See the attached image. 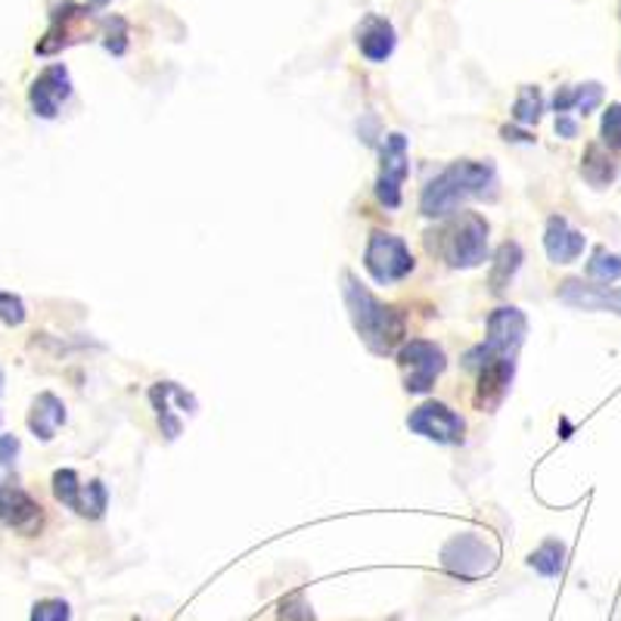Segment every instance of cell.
<instances>
[{
	"label": "cell",
	"mask_w": 621,
	"mask_h": 621,
	"mask_svg": "<svg viewBox=\"0 0 621 621\" xmlns=\"http://www.w3.org/2000/svg\"><path fill=\"white\" fill-rule=\"evenodd\" d=\"M150 401H153L159 423H162V432H165L168 442H174V438L181 435V416H174L172 401H177V407H181L184 414H196V407H199L196 397H193L187 389H181L177 382H155L153 389H150Z\"/></svg>",
	"instance_id": "4fadbf2b"
},
{
	"label": "cell",
	"mask_w": 621,
	"mask_h": 621,
	"mask_svg": "<svg viewBox=\"0 0 621 621\" xmlns=\"http://www.w3.org/2000/svg\"><path fill=\"white\" fill-rule=\"evenodd\" d=\"M603 103V87L597 85V81H587V85H578L575 87V109L578 112H593L597 106Z\"/></svg>",
	"instance_id": "f1b7e54d"
},
{
	"label": "cell",
	"mask_w": 621,
	"mask_h": 621,
	"mask_svg": "<svg viewBox=\"0 0 621 621\" xmlns=\"http://www.w3.org/2000/svg\"><path fill=\"white\" fill-rule=\"evenodd\" d=\"M363 268L377 283L389 286V283H397L414 271V255L401 237L385 233V230H373L370 240H367V252H363Z\"/></svg>",
	"instance_id": "8992f818"
},
{
	"label": "cell",
	"mask_w": 621,
	"mask_h": 621,
	"mask_svg": "<svg viewBox=\"0 0 621 621\" xmlns=\"http://www.w3.org/2000/svg\"><path fill=\"white\" fill-rule=\"evenodd\" d=\"M397 363H401V373H404V389L414 392V395H426L435 385V380L445 373L448 358L435 342L411 339L407 346L397 351Z\"/></svg>",
	"instance_id": "52a82bcc"
},
{
	"label": "cell",
	"mask_w": 621,
	"mask_h": 621,
	"mask_svg": "<svg viewBox=\"0 0 621 621\" xmlns=\"http://www.w3.org/2000/svg\"><path fill=\"white\" fill-rule=\"evenodd\" d=\"M81 488H85V482L78 479L75 469H56V472H53V498L63 503V506L75 510V506H78V498H81Z\"/></svg>",
	"instance_id": "7402d4cb"
},
{
	"label": "cell",
	"mask_w": 621,
	"mask_h": 621,
	"mask_svg": "<svg viewBox=\"0 0 621 621\" xmlns=\"http://www.w3.org/2000/svg\"><path fill=\"white\" fill-rule=\"evenodd\" d=\"M603 140L621 150V103H612L603 116Z\"/></svg>",
	"instance_id": "f546056e"
},
{
	"label": "cell",
	"mask_w": 621,
	"mask_h": 621,
	"mask_svg": "<svg viewBox=\"0 0 621 621\" xmlns=\"http://www.w3.org/2000/svg\"><path fill=\"white\" fill-rule=\"evenodd\" d=\"M541 112H544V97H541V90L532 85H525L519 90L516 103H513V119L519 124H535L541 119Z\"/></svg>",
	"instance_id": "cb8c5ba5"
},
{
	"label": "cell",
	"mask_w": 621,
	"mask_h": 621,
	"mask_svg": "<svg viewBox=\"0 0 621 621\" xmlns=\"http://www.w3.org/2000/svg\"><path fill=\"white\" fill-rule=\"evenodd\" d=\"M342 295H346L351 324L358 329L363 346L373 355H392L407 333L404 314L392 305H382L355 274L342 276Z\"/></svg>",
	"instance_id": "6da1fadb"
},
{
	"label": "cell",
	"mask_w": 621,
	"mask_h": 621,
	"mask_svg": "<svg viewBox=\"0 0 621 621\" xmlns=\"http://www.w3.org/2000/svg\"><path fill=\"white\" fill-rule=\"evenodd\" d=\"M0 320H3L7 327L25 324V302L13 293H0Z\"/></svg>",
	"instance_id": "83f0119b"
},
{
	"label": "cell",
	"mask_w": 621,
	"mask_h": 621,
	"mask_svg": "<svg viewBox=\"0 0 621 621\" xmlns=\"http://www.w3.org/2000/svg\"><path fill=\"white\" fill-rule=\"evenodd\" d=\"M501 134L506 140H522V143H532V140H535V138H529V134H519V131H513V128H503Z\"/></svg>",
	"instance_id": "d6a6232c"
},
{
	"label": "cell",
	"mask_w": 621,
	"mask_h": 621,
	"mask_svg": "<svg viewBox=\"0 0 621 621\" xmlns=\"http://www.w3.org/2000/svg\"><path fill=\"white\" fill-rule=\"evenodd\" d=\"M0 525L19 535H35L41 529V503L19 484L0 482Z\"/></svg>",
	"instance_id": "8fae6325"
},
{
	"label": "cell",
	"mask_w": 621,
	"mask_h": 621,
	"mask_svg": "<svg viewBox=\"0 0 621 621\" xmlns=\"http://www.w3.org/2000/svg\"><path fill=\"white\" fill-rule=\"evenodd\" d=\"M438 237H442V259L450 268H479L488 259V221L476 211H464Z\"/></svg>",
	"instance_id": "277c9868"
},
{
	"label": "cell",
	"mask_w": 621,
	"mask_h": 621,
	"mask_svg": "<svg viewBox=\"0 0 621 621\" xmlns=\"http://www.w3.org/2000/svg\"><path fill=\"white\" fill-rule=\"evenodd\" d=\"M63 423H66V404L53 395V392H41V395L32 401L29 429L35 432V438H41V442H53Z\"/></svg>",
	"instance_id": "e0dca14e"
},
{
	"label": "cell",
	"mask_w": 621,
	"mask_h": 621,
	"mask_svg": "<svg viewBox=\"0 0 621 621\" xmlns=\"http://www.w3.org/2000/svg\"><path fill=\"white\" fill-rule=\"evenodd\" d=\"M513 370H516V358H494L479 370V392H476V404L482 411H494L501 404L510 382H513Z\"/></svg>",
	"instance_id": "5bb4252c"
},
{
	"label": "cell",
	"mask_w": 621,
	"mask_h": 621,
	"mask_svg": "<svg viewBox=\"0 0 621 621\" xmlns=\"http://www.w3.org/2000/svg\"><path fill=\"white\" fill-rule=\"evenodd\" d=\"M498 177H494V165L491 162H454L445 172L432 181L429 187L420 196V211L426 218H448L457 208L464 206L472 196H484L494 193Z\"/></svg>",
	"instance_id": "7a4b0ae2"
},
{
	"label": "cell",
	"mask_w": 621,
	"mask_h": 621,
	"mask_svg": "<svg viewBox=\"0 0 621 621\" xmlns=\"http://www.w3.org/2000/svg\"><path fill=\"white\" fill-rule=\"evenodd\" d=\"M0 420H3V414H0Z\"/></svg>",
	"instance_id": "d590c367"
},
{
	"label": "cell",
	"mask_w": 621,
	"mask_h": 621,
	"mask_svg": "<svg viewBox=\"0 0 621 621\" xmlns=\"http://www.w3.org/2000/svg\"><path fill=\"white\" fill-rule=\"evenodd\" d=\"M280 621H314V612L305 603V597H290L280 603Z\"/></svg>",
	"instance_id": "4dcf8cb0"
},
{
	"label": "cell",
	"mask_w": 621,
	"mask_h": 621,
	"mask_svg": "<svg viewBox=\"0 0 621 621\" xmlns=\"http://www.w3.org/2000/svg\"><path fill=\"white\" fill-rule=\"evenodd\" d=\"M0 392H3V367H0Z\"/></svg>",
	"instance_id": "e575fe53"
},
{
	"label": "cell",
	"mask_w": 621,
	"mask_h": 621,
	"mask_svg": "<svg viewBox=\"0 0 621 621\" xmlns=\"http://www.w3.org/2000/svg\"><path fill=\"white\" fill-rule=\"evenodd\" d=\"M72 609L66 600H37L32 606V621H69Z\"/></svg>",
	"instance_id": "4316f807"
},
{
	"label": "cell",
	"mask_w": 621,
	"mask_h": 621,
	"mask_svg": "<svg viewBox=\"0 0 621 621\" xmlns=\"http://www.w3.org/2000/svg\"><path fill=\"white\" fill-rule=\"evenodd\" d=\"M395 29L382 17H367L358 25V47L370 63H385L395 53Z\"/></svg>",
	"instance_id": "2e32d148"
},
{
	"label": "cell",
	"mask_w": 621,
	"mask_h": 621,
	"mask_svg": "<svg viewBox=\"0 0 621 621\" xmlns=\"http://www.w3.org/2000/svg\"><path fill=\"white\" fill-rule=\"evenodd\" d=\"M585 246H587L585 233L575 230L566 218L553 215L551 221H547V230H544V249H547V255H551L553 264H571V261H578L581 259V252H585Z\"/></svg>",
	"instance_id": "9a60e30c"
},
{
	"label": "cell",
	"mask_w": 621,
	"mask_h": 621,
	"mask_svg": "<svg viewBox=\"0 0 621 621\" xmlns=\"http://www.w3.org/2000/svg\"><path fill=\"white\" fill-rule=\"evenodd\" d=\"M103 29H106V51L109 53H116V56H121V53L128 51V22L121 17H112V19H106L103 22Z\"/></svg>",
	"instance_id": "484cf974"
},
{
	"label": "cell",
	"mask_w": 621,
	"mask_h": 621,
	"mask_svg": "<svg viewBox=\"0 0 621 621\" xmlns=\"http://www.w3.org/2000/svg\"><path fill=\"white\" fill-rule=\"evenodd\" d=\"M581 174H585L587 184H593V187H606V184H612V181H615V159L606 153L603 146H597V143H593V146H587Z\"/></svg>",
	"instance_id": "ffe728a7"
},
{
	"label": "cell",
	"mask_w": 621,
	"mask_h": 621,
	"mask_svg": "<svg viewBox=\"0 0 621 621\" xmlns=\"http://www.w3.org/2000/svg\"><path fill=\"white\" fill-rule=\"evenodd\" d=\"M90 3H94V7H106L109 0H90Z\"/></svg>",
	"instance_id": "836d02e7"
},
{
	"label": "cell",
	"mask_w": 621,
	"mask_h": 621,
	"mask_svg": "<svg viewBox=\"0 0 621 621\" xmlns=\"http://www.w3.org/2000/svg\"><path fill=\"white\" fill-rule=\"evenodd\" d=\"M72 97V78L69 69L63 63H53L37 75L32 87H29V103L37 119H56L63 103Z\"/></svg>",
	"instance_id": "30bf717a"
},
{
	"label": "cell",
	"mask_w": 621,
	"mask_h": 621,
	"mask_svg": "<svg viewBox=\"0 0 621 621\" xmlns=\"http://www.w3.org/2000/svg\"><path fill=\"white\" fill-rule=\"evenodd\" d=\"M529 333V320L519 308H498L488 317V336L479 348H472L466 355V367L469 370H482L484 363L494 358H516L519 346L525 342Z\"/></svg>",
	"instance_id": "3957f363"
},
{
	"label": "cell",
	"mask_w": 621,
	"mask_h": 621,
	"mask_svg": "<svg viewBox=\"0 0 621 621\" xmlns=\"http://www.w3.org/2000/svg\"><path fill=\"white\" fill-rule=\"evenodd\" d=\"M87 19H90V10H87V7H78V3H72V0H63L51 13V29H47L44 41L37 44V53H41V56H51V53L69 47L72 41H81V29H78V25L87 22Z\"/></svg>",
	"instance_id": "7c38bea8"
},
{
	"label": "cell",
	"mask_w": 621,
	"mask_h": 621,
	"mask_svg": "<svg viewBox=\"0 0 621 621\" xmlns=\"http://www.w3.org/2000/svg\"><path fill=\"white\" fill-rule=\"evenodd\" d=\"M407 429L429 438V442H438V445H460L466 435V423L464 416L454 414L448 404L426 401L407 416Z\"/></svg>",
	"instance_id": "ba28073f"
},
{
	"label": "cell",
	"mask_w": 621,
	"mask_h": 621,
	"mask_svg": "<svg viewBox=\"0 0 621 621\" xmlns=\"http://www.w3.org/2000/svg\"><path fill=\"white\" fill-rule=\"evenodd\" d=\"M556 134H559V138H575V134H578V124L563 112V116L556 119Z\"/></svg>",
	"instance_id": "1f68e13d"
},
{
	"label": "cell",
	"mask_w": 621,
	"mask_h": 621,
	"mask_svg": "<svg viewBox=\"0 0 621 621\" xmlns=\"http://www.w3.org/2000/svg\"><path fill=\"white\" fill-rule=\"evenodd\" d=\"M587 276H590V280H597V283H612V280H619L621 255H612V252L600 249L593 259L587 261Z\"/></svg>",
	"instance_id": "d4e9b609"
},
{
	"label": "cell",
	"mask_w": 621,
	"mask_h": 621,
	"mask_svg": "<svg viewBox=\"0 0 621 621\" xmlns=\"http://www.w3.org/2000/svg\"><path fill=\"white\" fill-rule=\"evenodd\" d=\"M106 503H109V494H106V484L100 479L87 482L81 488V498H78V506L75 513L85 519H100L106 513Z\"/></svg>",
	"instance_id": "603a6c76"
},
{
	"label": "cell",
	"mask_w": 621,
	"mask_h": 621,
	"mask_svg": "<svg viewBox=\"0 0 621 621\" xmlns=\"http://www.w3.org/2000/svg\"><path fill=\"white\" fill-rule=\"evenodd\" d=\"M519 268H522L519 242H503L501 249H498V255H494V264H491V293H503L513 283Z\"/></svg>",
	"instance_id": "d6986e66"
},
{
	"label": "cell",
	"mask_w": 621,
	"mask_h": 621,
	"mask_svg": "<svg viewBox=\"0 0 621 621\" xmlns=\"http://www.w3.org/2000/svg\"><path fill=\"white\" fill-rule=\"evenodd\" d=\"M529 566H532L537 575H544V578H556V575H563V569H566V547H563L556 537H551V541H544V544L529 556Z\"/></svg>",
	"instance_id": "44dd1931"
},
{
	"label": "cell",
	"mask_w": 621,
	"mask_h": 621,
	"mask_svg": "<svg viewBox=\"0 0 621 621\" xmlns=\"http://www.w3.org/2000/svg\"><path fill=\"white\" fill-rule=\"evenodd\" d=\"M442 566L454 578L479 581V578L498 569V551L482 535L464 532V535L450 537L448 544L442 547Z\"/></svg>",
	"instance_id": "5b68a950"
},
{
	"label": "cell",
	"mask_w": 621,
	"mask_h": 621,
	"mask_svg": "<svg viewBox=\"0 0 621 621\" xmlns=\"http://www.w3.org/2000/svg\"><path fill=\"white\" fill-rule=\"evenodd\" d=\"M411 162H407V138L404 134H389L382 146V172L377 177V196L385 208L401 206V187L407 181Z\"/></svg>",
	"instance_id": "9c48e42d"
},
{
	"label": "cell",
	"mask_w": 621,
	"mask_h": 621,
	"mask_svg": "<svg viewBox=\"0 0 621 621\" xmlns=\"http://www.w3.org/2000/svg\"><path fill=\"white\" fill-rule=\"evenodd\" d=\"M559 298L571 305V308H585V310H621V302H615L612 295L606 293L603 286H585L581 280H566L559 286Z\"/></svg>",
	"instance_id": "ac0fdd59"
}]
</instances>
